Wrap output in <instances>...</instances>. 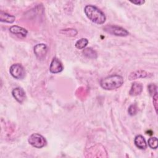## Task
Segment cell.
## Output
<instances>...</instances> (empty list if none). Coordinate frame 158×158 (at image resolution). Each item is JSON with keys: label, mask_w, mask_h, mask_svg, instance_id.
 <instances>
[{"label": "cell", "mask_w": 158, "mask_h": 158, "mask_svg": "<svg viewBox=\"0 0 158 158\" xmlns=\"http://www.w3.org/2000/svg\"><path fill=\"white\" fill-rule=\"evenodd\" d=\"M10 75L17 80H21L25 75V71L23 67L20 64H15L10 66L9 69Z\"/></svg>", "instance_id": "5"}, {"label": "cell", "mask_w": 158, "mask_h": 158, "mask_svg": "<svg viewBox=\"0 0 158 158\" xmlns=\"http://www.w3.org/2000/svg\"><path fill=\"white\" fill-rule=\"evenodd\" d=\"M130 2H131V3H133V4H136V5H139V6H140V5H142V4H143L145 2V1H143V0H135V1H130Z\"/></svg>", "instance_id": "20"}, {"label": "cell", "mask_w": 158, "mask_h": 158, "mask_svg": "<svg viewBox=\"0 0 158 158\" xmlns=\"http://www.w3.org/2000/svg\"><path fill=\"white\" fill-rule=\"evenodd\" d=\"M28 143L36 148H41L46 145V140L44 136L39 133L31 134L28 139Z\"/></svg>", "instance_id": "3"}, {"label": "cell", "mask_w": 158, "mask_h": 158, "mask_svg": "<svg viewBox=\"0 0 158 158\" xmlns=\"http://www.w3.org/2000/svg\"><path fill=\"white\" fill-rule=\"evenodd\" d=\"M147 76H148V73L146 71L139 70H136L131 72L128 77V79L130 80H132L140 78H145Z\"/></svg>", "instance_id": "14"}, {"label": "cell", "mask_w": 158, "mask_h": 158, "mask_svg": "<svg viewBox=\"0 0 158 158\" xmlns=\"http://www.w3.org/2000/svg\"><path fill=\"white\" fill-rule=\"evenodd\" d=\"M148 91L150 94V95L153 98V104L154 105V107L156 109V112H157V86L154 83H151L148 85Z\"/></svg>", "instance_id": "10"}, {"label": "cell", "mask_w": 158, "mask_h": 158, "mask_svg": "<svg viewBox=\"0 0 158 158\" xmlns=\"http://www.w3.org/2000/svg\"><path fill=\"white\" fill-rule=\"evenodd\" d=\"M84 12L86 17L92 22L96 24H103L106 19V15L97 7L93 5H87L85 7Z\"/></svg>", "instance_id": "1"}, {"label": "cell", "mask_w": 158, "mask_h": 158, "mask_svg": "<svg viewBox=\"0 0 158 158\" xmlns=\"http://www.w3.org/2000/svg\"><path fill=\"white\" fill-rule=\"evenodd\" d=\"M12 94L13 97L15 98V99L19 103H22L26 98L25 93L24 90L20 87L15 88L12 91Z\"/></svg>", "instance_id": "8"}, {"label": "cell", "mask_w": 158, "mask_h": 158, "mask_svg": "<svg viewBox=\"0 0 158 158\" xmlns=\"http://www.w3.org/2000/svg\"><path fill=\"white\" fill-rule=\"evenodd\" d=\"M123 83V78L118 75H112L102 79L101 86L106 90H112L120 88Z\"/></svg>", "instance_id": "2"}, {"label": "cell", "mask_w": 158, "mask_h": 158, "mask_svg": "<svg viewBox=\"0 0 158 158\" xmlns=\"http://www.w3.org/2000/svg\"><path fill=\"white\" fill-rule=\"evenodd\" d=\"M83 54L85 56L89 58H92V59H95L97 57V53L96 51L93 49L91 48H87L84 49L83 51Z\"/></svg>", "instance_id": "16"}, {"label": "cell", "mask_w": 158, "mask_h": 158, "mask_svg": "<svg viewBox=\"0 0 158 158\" xmlns=\"http://www.w3.org/2000/svg\"><path fill=\"white\" fill-rule=\"evenodd\" d=\"M15 20V16L4 12L3 11H1L0 12V21L2 22H6L9 23H13Z\"/></svg>", "instance_id": "13"}, {"label": "cell", "mask_w": 158, "mask_h": 158, "mask_svg": "<svg viewBox=\"0 0 158 158\" xmlns=\"http://www.w3.org/2000/svg\"><path fill=\"white\" fill-rule=\"evenodd\" d=\"M143 85L141 83L135 81L131 85L129 94L130 96H138L141 93V92L143 91Z\"/></svg>", "instance_id": "9"}, {"label": "cell", "mask_w": 158, "mask_h": 158, "mask_svg": "<svg viewBox=\"0 0 158 158\" xmlns=\"http://www.w3.org/2000/svg\"><path fill=\"white\" fill-rule=\"evenodd\" d=\"M9 30L12 33L21 36L22 37H25L28 33V31L25 28L17 25L12 26L10 28Z\"/></svg>", "instance_id": "11"}, {"label": "cell", "mask_w": 158, "mask_h": 158, "mask_svg": "<svg viewBox=\"0 0 158 158\" xmlns=\"http://www.w3.org/2000/svg\"><path fill=\"white\" fill-rule=\"evenodd\" d=\"M64 67L60 61L56 57H54L51 62L49 71L52 73H57L62 71Z\"/></svg>", "instance_id": "7"}, {"label": "cell", "mask_w": 158, "mask_h": 158, "mask_svg": "<svg viewBox=\"0 0 158 158\" xmlns=\"http://www.w3.org/2000/svg\"><path fill=\"white\" fill-rule=\"evenodd\" d=\"M137 111H138V108H137V106L136 104L130 105L128 108V110L129 115H130L131 116L135 115L137 113Z\"/></svg>", "instance_id": "18"}, {"label": "cell", "mask_w": 158, "mask_h": 158, "mask_svg": "<svg viewBox=\"0 0 158 158\" xmlns=\"http://www.w3.org/2000/svg\"><path fill=\"white\" fill-rule=\"evenodd\" d=\"M88 43V40L86 38H82L80 40H78L76 43H75V47L78 49H82L85 48Z\"/></svg>", "instance_id": "15"}, {"label": "cell", "mask_w": 158, "mask_h": 158, "mask_svg": "<svg viewBox=\"0 0 158 158\" xmlns=\"http://www.w3.org/2000/svg\"><path fill=\"white\" fill-rule=\"evenodd\" d=\"M63 31H64V34L68 35L70 36H75L77 34V31L75 29H72V28L65 29Z\"/></svg>", "instance_id": "19"}, {"label": "cell", "mask_w": 158, "mask_h": 158, "mask_svg": "<svg viewBox=\"0 0 158 158\" xmlns=\"http://www.w3.org/2000/svg\"><path fill=\"white\" fill-rule=\"evenodd\" d=\"M148 146L151 148L156 149L157 148L158 146V141L156 137H151L148 139Z\"/></svg>", "instance_id": "17"}, {"label": "cell", "mask_w": 158, "mask_h": 158, "mask_svg": "<svg viewBox=\"0 0 158 158\" xmlns=\"http://www.w3.org/2000/svg\"><path fill=\"white\" fill-rule=\"evenodd\" d=\"M104 30L107 33L117 36H127L129 35V32L125 28L113 25H108L104 27Z\"/></svg>", "instance_id": "4"}, {"label": "cell", "mask_w": 158, "mask_h": 158, "mask_svg": "<svg viewBox=\"0 0 158 158\" xmlns=\"http://www.w3.org/2000/svg\"><path fill=\"white\" fill-rule=\"evenodd\" d=\"M134 143L135 146L140 149H146L147 148V143L146 140L141 135H138L135 136Z\"/></svg>", "instance_id": "12"}, {"label": "cell", "mask_w": 158, "mask_h": 158, "mask_svg": "<svg viewBox=\"0 0 158 158\" xmlns=\"http://www.w3.org/2000/svg\"><path fill=\"white\" fill-rule=\"evenodd\" d=\"M48 52V47L45 44H37L34 47V53L39 59H43Z\"/></svg>", "instance_id": "6"}]
</instances>
